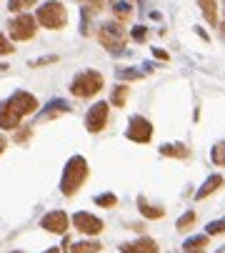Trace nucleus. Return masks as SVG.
I'll return each mask as SVG.
<instances>
[{
	"instance_id": "obj_40",
	"label": "nucleus",
	"mask_w": 225,
	"mask_h": 253,
	"mask_svg": "<svg viewBox=\"0 0 225 253\" xmlns=\"http://www.w3.org/2000/svg\"><path fill=\"white\" fill-rule=\"evenodd\" d=\"M223 3H225V0H223Z\"/></svg>"
},
{
	"instance_id": "obj_23",
	"label": "nucleus",
	"mask_w": 225,
	"mask_h": 253,
	"mask_svg": "<svg viewBox=\"0 0 225 253\" xmlns=\"http://www.w3.org/2000/svg\"><path fill=\"white\" fill-rule=\"evenodd\" d=\"M210 161H213L215 165H223V168H225V138H223L220 143H215V145H213V151H210Z\"/></svg>"
},
{
	"instance_id": "obj_24",
	"label": "nucleus",
	"mask_w": 225,
	"mask_h": 253,
	"mask_svg": "<svg viewBox=\"0 0 225 253\" xmlns=\"http://www.w3.org/2000/svg\"><path fill=\"white\" fill-rule=\"evenodd\" d=\"M93 201H95V206H100V208H115V206H118V196H115V193H100V196H95Z\"/></svg>"
},
{
	"instance_id": "obj_34",
	"label": "nucleus",
	"mask_w": 225,
	"mask_h": 253,
	"mask_svg": "<svg viewBox=\"0 0 225 253\" xmlns=\"http://www.w3.org/2000/svg\"><path fill=\"white\" fill-rule=\"evenodd\" d=\"M153 55H155L158 60H168V58H170V55H168L165 50H160V48H153Z\"/></svg>"
},
{
	"instance_id": "obj_10",
	"label": "nucleus",
	"mask_w": 225,
	"mask_h": 253,
	"mask_svg": "<svg viewBox=\"0 0 225 253\" xmlns=\"http://www.w3.org/2000/svg\"><path fill=\"white\" fill-rule=\"evenodd\" d=\"M68 226H70V218H68L65 210H50L40 218V228L48 230V233H58V236H65Z\"/></svg>"
},
{
	"instance_id": "obj_30",
	"label": "nucleus",
	"mask_w": 225,
	"mask_h": 253,
	"mask_svg": "<svg viewBox=\"0 0 225 253\" xmlns=\"http://www.w3.org/2000/svg\"><path fill=\"white\" fill-rule=\"evenodd\" d=\"M130 38L135 40V43H145V40H148V28L145 25H135L130 30Z\"/></svg>"
},
{
	"instance_id": "obj_38",
	"label": "nucleus",
	"mask_w": 225,
	"mask_h": 253,
	"mask_svg": "<svg viewBox=\"0 0 225 253\" xmlns=\"http://www.w3.org/2000/svg\"><path fill=\"white\" fill-rule=\"evenodd\" d=\"M220 33H223V35H225V18H223V20H220Z\"/></svg>"
},
{
	"instance_id": "obj_37",
	"label": "nucleus",
	"mask_w": 225,
	"mask_h": 253,
	"mask_svg": "<svg viewBox=\"0 0 225 253\" xmlns=\"http://www.w3.org/2000/svg\"><path fill=\"white\" fill-rule=\"evenodd\" d=\"M43 253H60V248H55V246H53V248H48V251H43Z\"/></svg>"
},
{
	"instance_id": "obj_7",
	"label": "nucleus",
	"mask_w": 225,
	"mask_h": 253,
	"mask_svg": "<svg viewBox=\"0 0 225 253\" xmlns=\"http://www.w3.org/2000/svg\"><path fill=\"white\" fill-rule=\"evenodd\" d=\"M8 105L20 115V118H25V115H33L38 108H40V103H38V98L33 95V93H28V91H15L10 98H8Z\"/></svg>"
},
{
	"instance_id": "obj_1",
	"label": "nucleus",
	"mask_w": 225,
	"mask_h": 253,
	"mask_svg": "<svg viewBox=\"0 0 225 253\" xmlns=\"http://www.w3.org/2000/svg\"><path fill=\"white\" fill-rule=\"evenodd\" d=\"M90 176V168H88V161L83 156H73L70 161L65 163L63 168V178H60V193L65 198H73L78 191H80V185L88 181Z\"/></svg>"
},
{
	"instance_id": "obj_11",
	"label": "nucleus",
	"mask_w": 225,
	"mask_h": 253,
	"mask_svg": "<svg viewBox=\"0 0 225 253\" xmlns=\"http://www.w3.org/2000/svg\"><path fill=\"white\" fill-rule=\"evenodd\" d=\"M70 111H73V105L68 103V100H63V98H53V100L45 103V111L38 115V120H50V118H58L60 113H70Z\"/></svg>"
},
{
	"instance_id": "obj_21",
	"label": "nucleus",
	"mask_w": 225,
	"mask_h": 253,
	"mask_svg": "<svg viewBox=\"0 0 225 253\" xmlns=\"http://www.w3.org/2000/svg\"><path fill=\"white\" fill-rule=\"evenodd\" d=\"M100 243L98 241H80L70 246V253H100Z\"/></svg>"
},
{
	"instance_id": "obj_20",
	"label": "nucleus",
	"mask_w": 225,
	"mask_h": 253,
	"mask_svg": "<svg viewBox=\"0 0 225 253\" xmlns=\"http://www.w3.org/2000/svg\"><path fill=\"white\" fill-rule=\"evenodd\" d=\"M128 95H130V88L120 83V86L112 88V93H110V103L115 105V108H123V105L128 103Z\"/></svg>"
},
{
	"instance_id": "obj_3",
	"label": "nucleus",
	"mask_w": 225,
	"mask_h": 253,
	"mask_svg": "<svg viewBox=\"0 0 225 253\" xmlns=\"http://www.w3.org/2000/svg\"><path fill=\"white\" fill-rule=\"evenodd\" d=\"M98 40H100V46L110 53V55H125V28L123 23H103L100 30H98Z\"/></svg>"
},
{
	"instance_id": "obj_32",
	"label": "nucleus",
	"mask_w": 225,
	"mask_h": 253,
	"mask_svg": "<svg viewBox=\"0 0 225 253\" xmlns=\"http://www.w3.org/2000/svg\"><path fill=\"white\" fill-rule=\"evenodd\" d=\"M75 3H80V5L90 8L93 13H100V10H103V0H75Z\"/></svg>"
},
{
	"instance_id": "obj_29",
	"label": "nucleus",
	"mask_w": 225,
	"mask_h": 253,
	"mask_svg": "<svg viewBox=\"0 0 225 253\" xmlns=\"http://www.w3.org/2000/svg\"><path fill=\"white\" fill-rule=\"evenodd\" d=\"M30 136H33V125H20V131L13 133V140L15 143H28Z\"/></svg>"
},
{
	"instance_id": "obj_14",
	"label": "nucleus",
	"mask_w": 225,
	"mask_h": 253,
	"mask_svg": "<svg viewBox=\"0 0 225 253\" xmlns=\"http://www.w3.org/2000/svg\"><path fill=\"white\" fill-rule=\"evenodd\" d=\"M210 246V236L208 233H200V236H190L183 243V253H205Z\"/></svg>"
},
{
	"instance_id": "obj_35",
	"label": "nucleus",
	"mask_w": 225,
	"mask_h": 253,
	"mask_svg": "<svg viewBox=\"0 0 225 253\" xmlns=\"http://www.w3.org/2000/svg\"><path fill=\"white\" fill-rule=\"evenodd\" d=\"M143 68H145V73H153V70H155V63H148V60H145Z\"/></svg>"
},
{
	"instance_id": "obj_22",
	"label": "nucleus",
	"mask_w": 225,
	"mask_h": 253,
	"mask_svg": "<svg viewBox=\"0 0 225 253\" xmlns=\"http://www.w3.org/2000/svg\"><path fill=\"white\" fill-rule=\"evenodd\" d=\"M195 218H198V216H195V210H185V213L178 218V223H175V230H180V233H185V230H188V228L195 223Z\"/></svg>"
},
{
	"instance_id": "obj_5",
	"label": "nucleus",
	"mask_w": 225,
	"mask_h": 253,
	"mask_svg": "<svg viewBox=\"0 0 225 253\" xmlns=\"http://www.w3.org/2000/svg\"><path fill=\"white\" fill-rule=\"evenodd\" d=\"M8 33H10L13 40H33L35 33H38V20L30 13H20L18 18L10 20Z\"/></svg>"
},
{
	"instance_id": "obj_15",
	"label": "nucleus",
	"mask_w": 225,
	"mask_h": 253,
	"mask_svg": "<svg viewBox=\"0 0 225 253\" xmlns=\"http://www.w3.org/2000/svg\"><path fill=\"white\" fill-rule=\"evenodd\" d=\"M160 156H165V158H188L190 156V148L188 145H183V143H163L160 145Z\"/></svg>"
},
{
	"instance_id": "obj_17",
	"label": "nucleus",
	"mask_w": 225,
	"mask_h": 253,
	"mask_svg": "<svg viewBox=\"0 0 225 253\" xmlns=\"http://www.w3.org/2000/svg\"><path fill=\"white\" fill-rule=\"evenodd\" d=\"M135 13V5L130 0H118V3H112V15H115L118 23H128Z\"/></svg>"
},
{
	"instance_id": "obj_9",
	"label": "nucleus",
	"mask_w": 225,
	"mask_h": 253,
	"mask_svg": "<svg viewBox=\"0 0 225 253\" xmlns=\"http://www.w3.org/2000/svg\"><path fill=\"white\" fill-rule=\"evenodd\" d=\"M70 221H73V228L85 236H98L103 230V221L93 213H88V210H78V213H73Z\"/></svg>"
},
{
	"instance_id": "obj_2",
	"label": "nucleus",
	"mask_w": 225,
	"mask_h": 253,
	"mask_svg": "<svg viewBox=\"0 0 225 253\" xmlns=\"http://www.w3.org/2000/svg\"><path fill=\"white\" fill-rule=\"evenodd\" d=\"M35 20L48 30H63L68 25V10L60 0H45L35 13Z\"/></svg>"
},
{
	"instance_id": "obj_16",
	"label": "nucleus",
	"mask_w": 225,
	"mask_h": 253,
	"mask_svg": "<svg viewBox=\"0 0 225 253\" xmlns=\"http://www.w3.org/2000/svg\"><path fill=\"white\" fill-rule=\"evenodd\" d=\"M138 210H140V216L148 218V221H158V218L165 216V210H163L160 206H150V203L145 201V196L138 198Z\"/></svg>"
},
{
	"instance_id": "obj_8",
	"label": "nucleus",
	"mask_w": 225,
	"mask_h": 253,
	"mask_svg": "<svg viewBox=\"0 0 225 253\" xmlns=\"http://www.w3.org/2000/svg\"><path fill=\"white\" fill-rule=\"evenodd\" d=\"M108 113H110V108H108L105 100L93 103V108H88V113H85V128H88V133H100L108 125Z\"/></svg>"
},
{
	"instance_id": "obj_31",
	"label": "nucleus",
	"mask_w": 225,
	"mask_h": 253,
	"mask_svg": "<svg viewBox=\"0 0 225 253\" xmlns=\"http://www.w3.org/2000/svg\"><path fill=\"white\" fill-rule=\"evenodd\" d=\"M53 63H58V55H43L38 60H30L28 66L30 68H43V66H53Z\"/></svg>"
},
{
	"instance_id": "obj_28",
	"label": "nucleus",
	"mask_w": 225,
	"mask_h": 253,
	"mask_svg": "<svg viewBox=\"0 0 225 253\" xmlns=\"http://www.w3.org/2000/svg\"><path fill=\"white\" fill-rule=\"evenodd\" d=\"M205 233H208V236H220V233H225V216L218 218V221H210V223L205 226Z\"/></svg>"
},
{
	"instance_id": "obj_33",
	"label": "nucleus",
	"mask_w": 225,
	"mask_h": 253,
	"mask_svg": "<svg viewBox=\"0 0 225 253\" xmlns=\"http://www.w3.org/2000/svg\"><path fill=\"white\" fill-rule=\"evenodd\" d=\"M15 48H13V43H10V40L3 35V33H0V55H10Z\"/></svg>"
},
{
	"instance_id": "obj_19",
	"label": "nucleus",
	"mask_w": 225,
	"mask_h": 253,
	"mask_svg": "<svg viewBox=\"0 0 225 253\" xmlns=\"http://www.w3.org/2000/svg\"><path fill=\"white\" fill-rule=\"evenodd\" d=\"M198 5L208 25H218V0H198Z\"/></svg>"
},
{
	"instance_id": "obj_26",
	"label": "nucleus",
	"mask_w": 225,
	"mask_h": 253,
	"mask_svg": "<svg viewBox=\"0 0 225 253\" xmlns=\"http://www.w3.org/2000/svg\"><path fill=\"white\" fill-rule=\"evenodd\" d=\"M90 15H95V13L83 5V8H80V33H83V35H90Z\"/></svg>"
},
{
	"instance_id": "obj_6",
	"label": "nucleus",
	"mask_w": 225,
	"mask_h": 253,
	"mask_svg": "<svg viewBox=\"0 0 225 253\" xmlns=\"http://www.w3.org/2000/svg\"><path fill=\"white\" fill-rule=\"evenodd\" d=\"M125 138L133 140V143H150V138H153V123L148 118H143V115H133L128 120Z\"/></svg>"
},
{
	"instance_id": "obj_12",
	"label": "nucleus",
	"mask_w": 225,
	"mask_h": 253,
	"mask_svg": "<svg viewBox=\"0 0 225 253\" xmlns=\"http://www.w3.org/2000/svg\"><path fill=\"white\" fill-rule=\"evenodd\" d=\"M120 253H158V243L148 236L133 241V243H120Z\"/></svg>"
},
{
	"instance_id": "obj_13",
	"label": "nucleus",
	"mask_w": 225,
	"mask_h": 253,
	"mask_svg": "<svg viewBox=\"0 0 225 253\" xmlns=\"http://www.w3.org/2000/svg\"><path fill=\"white\" fill-rule=\"evenodd\" d=\"M0 128H3V131H15V128H20V115L8 105V100L0 103Z\"/></svg>"
},
{
	"instance_id": "obj_27",
	"label": "nucleus",
	"mask_w": 225,
	"mask_h": 253,
	"mask_svg": "<svg viewBox=\"0 0 225 253\" xmlns=\"http://www.w3.org/2000/svg\"><path fill=\"white\" fill-rule=\"evenodd\" d=\"M115 75H118V80H140L143 78V73L135 68H118Z\"/></svg>"
},
{
	"instance_id": "obj_4",
	"label": "nucleus",
	"mask_w": 225,
	"mask_h": 253,
	"mask_svg": "<svg viewBox=\"0 0 225 253\" xmlns=\"http://www.w3.org/2000/svg\"><path fill=\"white\" fill-rule=\"evenodd\" d=\"M103 86H105V80H103V75L98 70H83V73H78L73 78L70 93L75 98H93L95 93L103 91Z\"/></svg>"
},
{
	"instance_id": "obj_25",
	"label": "nucleus",
	"mask_w": 225,
	"mask_h": 253,
	"mask_svg": "<svg viewBox=\"0 0 225 253\" xmlns=\"http://www.w3.org/2000/svg\"><path fill=\"white\" fill-rule=\"evenodd\" d=\"M38 3V0H8V10L10 13H22V10H28Z\"/></svg>"
},
{
	"instance_id": "obj_36",
	"label": "nucleus",
	"mask_w": 225,
	"mask_h": 253,
	"mask_svg": "<svg viewBox=\"0 0 225 253\" xmlns=\"http://www.w3.org/2000/svg\"><path fill=\"white\" fill-rule=\"evenodd\" d=\"M5 145H8V140H5L3 136H0V153H3V151H5Z\"/></svg>"
},
{
	"instance_id": "obj_18",
	"label": "nucleus",
	"mask_w": 225,
	"mask_h": 253,
	"mask_svg": "<svg viewBox=\"0 0 225 253\" xmlns=\"http://www.w3.org/2000/svg\"><path fill=\"white\" fill-rule=\"evenodd\" d=\"M220 185H223V176H220V173H213V176H210L205 183L200 185V191L195 193V201H202V198H208L210 193H215V191H218Z\"/></svg>"
},
{
	"instance_id": "obj_39",
	"label": "nucleus",
	"mask_w": 225,
	"mask_h": 253,
	"mask_svg": "<svg viewBox=\"0 0 225 253\" xmlns=\"http://www.w3.org/2000/svg\"><path fill=\"white\" fill-rule=\"evenodd\" d=\"M13 253H22V251H13Z\"/></svg>"
}]
</instances>
